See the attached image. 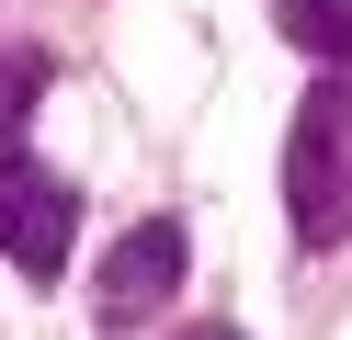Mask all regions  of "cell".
<instances>
[{
  "label": "cell",
  "instance_id": "6da1fadb",
  "mask_svg": "<svg viewBox=\"0 0 352 340\" xmlns=\"http://www.w3.org/2000/svg\"><path fill=\"white\" fill-rule=\"evenodd\" d=\"M284 216H296L307 249L352 238V68H329L284 125Z\"/></svg>",
  "mask_w": 352,
  "mask_h": 340
},
{
  "label": "cell",
  "instance_id": "7a4b0ae2",
  "mask_svg": "<svg viewBox=\"0 0 352 340\" xmlns=\"http://www.w3.org/2000/svg\"><path fill=\"white\" fill-rule=\"evenodd\" d=\"M69 238H80V181H57L23 148H0V261L34 272V284H57L69 272Z\"/></svg>",
  "mask_w": 352,
  "mask_h": 340
},
{
  "label": "cell",
  "instance_id": "3957f363",
  "mask_svg": "<svg viewBox=\"0 0 352 340\" xmlns=\"http://www.w3.org/2000/svg\"><path fill=\"white\" fill-rule=\"evenodd\" d=\"M182 261H193L182 216H148V227H125V238H114V261H102V317H114V329L160 317L170 295H182Z\"/></svg>",
  "mask_w": 352,
  "mask_h": 340
},
{
  "label": "cell",
  "instance_id": "277c9868",
  "mask_svg": "<svg viewBox=\"0 0 352 340\" xmlns=\"http://www.w3.org/2000/svg\"><path fill=\"white\" fill-rule=\"evenodd\" d=\"M273 23H284V45H296V57L352 68V0H273Z\"/></svg>",
  "mask_w": 352,
  "mask_h": 340
},
{
  "label": "cell",
  "instance_id": "5b68a950",
  "mask_svg": "<svg viewBox=\"0 0 352 340\" xmlns=\"http://www.w3.org/2000/svg\"><path fill=\"white\" fill-rule=\"evenodd\" d=\"M46 80H57V57H46V45H0V136H23V125H34Z\"/></svg>",
  "mask_w": 352,
  "mask_h": 340
}]
</instances>
